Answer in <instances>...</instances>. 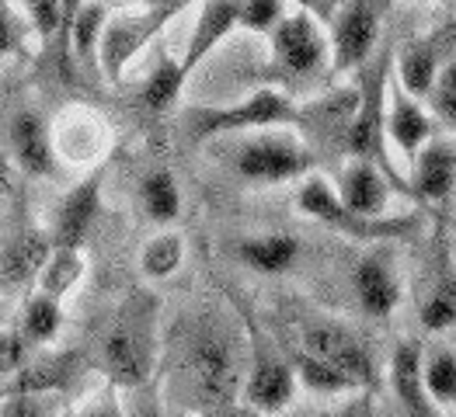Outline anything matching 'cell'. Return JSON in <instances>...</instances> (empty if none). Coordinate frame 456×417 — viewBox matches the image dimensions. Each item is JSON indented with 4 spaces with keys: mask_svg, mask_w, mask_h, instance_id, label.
Wrapping results in <instances>:
<instances>
[{
    "mask_svg": "<svg viewBox=\"0 0 456 417\" xmlns=\"http://www.w3.org/2000/svg\"><path fill=\"white\" fill-rule=\"evenodd\" d=\"M178 382L199 414L237 404V393H240L237 341L216 324L199 327L185 344V355L178 365Z\"/></svg>",
    "mask_w": 456,
    "mask_h": 417,
    "instance_id": "6da1fadb",
    "label": "cell"
},
{
    "mask_svg": "<svg viewBox=\"0 0 456 417\" xmlns=\"http://www.w3.org/2000/svg\"><path fill=\"white\" fill-rule=\"evenodd\" d=\"M157 300L147 293L129 296L118 306L102 344V362L115 389H136L153 380L157 358Z\"/></svg>",
    "mask_w": 456,
    "mask_h": 417,
    "instance_id": "7a4b0ae2",
    "label": "cell"
},
{
    "mask_svg": "<svg viewBox=\"0 0 456 417\" xmlns=\"http://www.w3.org/2000/svg\"><path fill=\"white\" fill-rule=\"evenodd\" d=\"M304 112L275 87H258L244 101L227 105V108H189L185 112V129L191 143H209V140H230L248 129H272V125H289L300 122Z\"/></svg>",
    "mask_w": 456,
    "mask_h": 417,
    "instance_id": "3957f363",
    "label": "cell"
},
{
    "mask_svg": "<svg viewBox=\"0 0 456 417\" xmlns=\"http://www.w3.org/2000/svg\"><path fill=\"white\" fill-rule=\"evenodd\" d=\"M387 76H390V56H383L380 67L362 74V84L355 91L359 94L355 112L345 125V150L352 153V160H366V164L380 167L387 181H397V171L387 153Z\"/></svg>",
    "mask_w": 456,
    "mask_h": 417,
    "instance_id": "277c9868",
    "label": "cell"
},
{
    "mask_svg": "<svg viewBox=\"0 0 456 417\" xmlns=\"http://www.w3.org/2000/svg\"><path fill=\"white\" fill-rule=\"evenodd\" d=\"M230 171L240 174L244 181L255 185H282V181H300L314 171V153L306 150L304 140L293 132H258L240 140L230 153Z\"/></svg>",
    "mask_w": 456,
    "mask_h": 417,
    "instance_id": "5b68a950",
    "label": "cell"
},
{
    "mask_svg": "<svg viewBox=\"0 0 456 417\" xmlns=\"http://www.w3.org/2000/svg\"><path fill=\"white\" fill-rule=\"evenodd\" d=\"M268 38H272V76L275 80L304 84V80L321 74L324 63H328L331 45L324 38V28L314 14H306L304 7L286 14Z\"/></svg>",
    "mask_w": 456,
    "mask_h": 417,
    "instance_id": "8992f818",
    "label": "cell"
},
{
    "mask_svg": "<svg viewBox=\"0 0 456 417\" xmlns=\"http://www.w3.org/2000/svg\"><path fill=\"white\" fill-rule=\"evenodd\" d=\"M185 4H151L136 14H109L105 21V32H102V42H98V67L105 70V76L118 84L122 80V70L126 63H133V56L151 42L153 36H160V28L182 14Z\"/></svg>",
    "mask_w": 456,
    "mask_h": 417,
    "instance_id": "52a82bcc",
    "label": "cell"
},
{
    "mask_svg": "<svg viewBox=\"0 0 456 417\" xmlns=\"http://www.w3.org/2000/svg\"><path fill=\"white\" fill-rule=\"evenodd\" d=\"M300 351L314 355V358L324 362L328 369H335V373L345 376L355 389L373 382V358H370V348L359 341L345 324L331 320V317L310 320V324L300 327Z\"/></svg>",
    "mask_w": 456,
    "mask_h": 417,
    "instance_id": "ba28073f",
    "label": "cell"
},
{
    "mask_svg": "<svg viewBox=\"0 0 456 417\" xmlns=\"http://www.w3.org/2000/svg\"><path fill=\"white\" fill-rule=\"evenodd\" d=\"M244 327H248V341H251V369H248V382H244V400L262 417L279 414L297 393L293 365L282 362V355L272 348V341H265V334L258 331L255 320H244Z\"/></svg>",
    "mask_w": 456,
    "mask_h": 417,
    "instance_id": "9c48e42d",
    "label": "cell"
},
{
    "mask_svg": "<svg viewBox=\"0 0 456 417\" xmlns=\"http://www.w3.org/2000/svg\"><path fill=\"white\" fill-rule=\"evenodd\" d=\"M380 18L383 4H373V0L338 4L331 18V38H328L335 74H352L373 56L377 38H380Z\"/></svg>",
    "mask_w": 456,
    "mask_h": 417,
    "instance_id": "30bf717a",
    "label": "cell"
},
{
    "mask_svg": "<svg viewBox=\"0 0 456 417\" xmlns=\"http://www.w3.org/2000/svg\"><path fill=\"white\" fill-rule=\"evenodd\" d=\"M453 45H456V28H450V25L404 42L401 45V56H397V87L404 94H411L415 101L428 98L436 76L443 74V67L456 56Z\"/></svg>",
    "mask_w": 456,
    "mask_h": 417,
    "instance_id": "8fae6325",
    "label": "cell"
},
{
    "mask_svg": "<svg viewBox=\"0 0 456 417\" xmlns=\"http://www.w3.org/2000/svg\"><path fill=\"white\" fill-rule=\"evenodd\" d=\"M102 188H105V167H94L80 185L63 195L56 220H53V247H77L98 223L102 213Z\"/></svg>",
    "mask_w": 456,
    "mask_h": 417,
    "instance_id": "7c38bea8",
    "label": "cell"
},
{
    "mask_svg": "<svg viewBox=\"0 0 456 417\" xmlns=\"http://www.w3.org/2000/svg\"><path fill=\"white\" fill-rule=\"evenodd\" d=\"M7 147L14 164L32 178H53L56 174V147L49 122L36 108H18L7 122Z\"/></svg>",
    "mask_w": 456,
    "mask_h": 417,
    "instance_id": "4fadbf2b",
    "label": "cell"
},
{
    "mask_svg": "<svg viewBox=\"0 0 456 417\" xmlns=\"http://www.w3.org/2000/svg\"><path fill=\"white\" fill-rule=\"evenodd\" d=\"M297 202H300V209H304L310 220L328 223V227H335V229H345V233H352V237H387V233H394V229L404 227V223H373V220H355V216L342 205V198H338L335 185H331V181H324V178H317V174L304 178Z\"/></svg>",
    "mask_w": 456,
    "mask_h": 417,
    "instance_id": "5bb4252c",
    "label": "cell"
},
{
    "mask_svg": "<svg viewBox=\"0 0 456 417\" xmlns=\"http://www.w3.org/2000/svg\"><path fill=\"white\" fill-rule=\"evenodd\" d=\"M338 198L355 220H373L387 213L390 202V185L380 167L366 164V160H348L345 171L338 174Z\"/></svg>",
    "mask_w": 456,
    "mask_h": 417,
    "instance_id": "9a60e30c",
    "label": "cell"
},
{
    "mask_svg": "<svg viewBox=\"0 0 456 417\" xmlns=\"http://www.w3.org/2000/svg\"><path fill=\"white\" fill-rule=\"evenodd\" d=\"M355 296H359V306L370 313V317H390L394 306L401 300V285H397V271H394V261L387 251H370L359 258L355 265Z\"/></svg>",
    "mask_w": 456,
    "mask_h": 417,
    "instance_id": "2e32d148",
    "label": "cell"
},
{
    "mask_svg": "<svg viewBox=\"0 0 456 417\" xmlns=\"http://www.w3.org/2000/svg\"><path fill=\"white\" fill-rule=\"evenodd\" d=\"M387 140L415 160L421 147L432 140V118L411 94H404L397 84H387Z\"/></svg>",
    "mask_w": 456,
    "mask_h": 417,
    "instance_id": "e0dca14e",
    "label": "cell"
},
{
    "mask_svg": "<svg viewBox=\"0 0 456 417\" xmlns=\"http://www.w3.org/2000/svg\"><path fill=\"white\" fill-rule=\"evenodd\" d=\"M456 188V143L428 140L411 160V191L425 202H446Z\"/></svg>",
    "mask_w": 456,
    "mask_h": 417,
    "instance_id": "ac0fdd59",
    "label": "cell"
},
{
    "mask_svg": "<svg viewBox=\"0 0 456 417\" xmlns=\"http://www.w3.org/2000/svg\"><path fill=\"white\" fill-rule=\"evenodd\" d=\"M390 386H394V397L401 400L404 417H443L421 380V344H397L390 358Z\"/></svg>",
    "mask_w": 456,
    "mask_h": 417,
    "instance_id": "d6986e66",
    "label": "cell"
},
{
    "mask_svg": "<svg viewBox=\"0 0 456 417\" xmlns=\"http://www.w3.org/2000/svg\"><path fill=\"white\" fill-rule=\"evenodd\" d=\"M233 28H237V4H233V0H209V4H202V7H199V21H195V28H191L189 49H185V56H182L185 76H189Z\"/></svg>",
    "mask_w": 456,
    "mask_h": 417,
    "instance_id": "ffe728a7",
    "label": "cell"
},
{
    "mask_svg": "<svg viewBox=\"0 0 456 417\" xmlns=\"http://www.w3.org/2000/svg\"><path fill=\"white\" fill-rule=\"evenodd\" d=\"M53 251V237L28 229L21 237H14L4 251H0V285H28L36 282L45 258Z\"/></svg>",
    "mask_w": 456,
    "mask_h": 417,
    "instance_id": "44dd1931",
    "label": "cell"
},
{
    "mask_svg": "<svg viewBox=\"0 0 456 417\" xmlns=\"http://www.w3.org/2000/svg\"><path fill=\"white\" fill-rule=\"evenodd\" d=\"M233 254L262 275H282L300 258V240L289 233H258L233 247Z\"/></svg>",
    "mask_w": 456,
    "mask_h": 417,
    "instance_id": "7402d4cb",
    "label": "cell"
},
{
    "mask_svg": "<svg viewBox=\"0 0 456 417\" xmlns=\"http://www.w3.org/2000/svg\"><path fill=\"white\" fill-rule=\"evenodd\" d=\"M77 369H80V355H49L36 365H25L7 393H53L56 397V389L74 380Z\"/></svg>",
    "mask_w": 456,
    "mask_h": 417,
    "instance_id": "603a6c76",
    "label": "cell"
},
{
    "mask_svg": "<svg viewBox=\"0 0 456 417\" xmlns=\"http://www.w3.org/2000/svg\"><path fill=\"white\" fill-rule=\"evenodd\" d=\"M185 70H182V60H171L167 52H160V60H157V67L151 70V76L143 80V87H140V101H143V108H151V112H167V108H175V101H178V94H182V87H185Z\"/></svg>",
    "mask_w": 456,
    "mask_h": 417,
    "instance_id": "cb8c5ba5",
    "label": "cell"
},
{
    "mask_svg": "<svg viewBox=\"0 0 456 417\" xmlns=\"http://www.w3.org/2000/svg\"><path fill=\"white\" fill-rule=\"evenodd\" d=\"M80 275H84V254L77 247H53L42 271H38L36 285L42 296H49V300L60 303L77 282H80Z\"/></svg>",
    "mask_w": 456,
    "mask_h": 417,
    "instance_id": "d4e9b609",
    "label": "cell"
},
{
    "mask_svg": "<svg viewBox=\"0 0 456 417\" xmlns=\"http://www.w3.org/2000/svg\"><path fill=\"white\" fill-rule=\"evenodd\" d=\"M109 21L105 4H77V14L70 21V49L84 67H98V42Z\"/></svg>",
    "mask_w": 456,
    "mask_h": 417,
    "instance_id": "484cf974",
    "label": "cell"
},
{
    "mask_svg": "<svg viewBox=\"0 0 456 417\" xmlns=\"http://www.w3.org/2000/svg\"><path fill=\"white\" fill-rule=\"evenodd\" d=\"M421 380L436 407H453L456 404V351L453 348H436L421 355Z\"/></svg>",
    "mask_w": 456,
    "mask_h": 417,
    "instance_id": "4316f807",
    "label": "cell"
},
{
    "mask_svg": "<svg viewBox=\"0 0 456 417\" xmlns=\"http://www.w3.org/2000/svg\"><path fill=\"white\" fill-rule=\"evenodd\" d=\"M140 202L153 223H175L182 213V191L167 171H151L140 185Z\"/></svg>",
    "mask_w": 456,
    "mask_h": 417,
    "instance_id": "83f0119b",
    "label": "cell"
},
{
    "mask_svg": "<svg viewBox=\"0 0 456 417\" xmlns=\"http://www.w3.org/2000/svg\"><path fill=\"white\" fill-rule=\"evenodd\" d=\"M60 324H63V309L56 300L36 293L25 309H21V327L18 334L25 338V344H49L56 334H60Z\"/></svg>",
    "mask_w": 456,
    "mask_h": 417,
    "instance_id": "f1b7e54d",
    "label": "cell"
},
{
    "mask_svg": "<svg viewBox=\"0 0 456 417\" xmlns=\"http://www.w3.org/2000/svg\"><path fill=\"white\" fill-rule=\"evenodd\" d=\"M185 261V240H182V233H157L151 237L147 244H143V251H140V271L147 275V278H167V275H175L178 268Z\"/></svg>",
    "mask_w": 456,
    "mask_h": 417,
    "instance_id": "f546056e",
    "label": "cell"
},
{
    "mask_svg": "<svg viewBox=\"0 0 456 417\" xmlns=\"http://www.w3.org/2000/svg\"><path fill=\"white\" fill-rule=\"evenodd\" d=\"M293 376L304 382L306 389H314V393H345V389H355L352 382L338 376L335 369H328L324 362H317L314 355H306V351H293Z\"/></svg>",
    "mask_w": 456,
    "mask_h": 417,
    "instance_id": "4dcf8cb0",
    "label": "cell"
},
{
    "mask_svg": "<svg viewBox=\"0 0 456 417\" xmlns=\"http://www.w3.org/2000/svg\"><path fill=\"white\" fill-rule=\"evenodd\" d=\"M32 25L42 38H53V36H67L70 32V21L77 14V0L70 4H60V0H36V4H25Z\"/></svg>",
    "mask_w": 456,
    "mask_h": 417,
    "instance_id": "1f68e13d",
    "label": "cell"
},
{
    "mask_svg": "<svg viewBox=\"0 0 456 417\" xmlns=\"http://www.w3.org/2000/svg\"><path fill=\"white\" fill-rule=\"evenodd\" d=\"M421 324L425 331H450L456 327V278H443L432 296L421 306Z\"/></svg>",
    "mask_w": 456,
    "mask_h": 417,
    "instance_id": "d6a6232c",
    "label": "cell"
},
{
    "mask_svg": "<svg viewBox=\"0 0 456 417\" xmlns=\"http://www.w3.org/2000/svg\"><path fill=\"white\" fill-rule=\"evenodd\" d=\"M282 18H286V4L279 0H237V28L272 36Z\"/></svg>",
    "mask_w": 456,
    "mask_h": 417,
    "instance_id": "836d02e7",
    "label": "cell"
},
{
    "mask_svg": "<svg viewBox=\"0 0 456 417\" xmlns=\"http://www.w3.org/2000/svg\"><path fill=\"white\" fill-rule=\"evenodd\" d=\"M425 101H428L432 115L456 136V56L443 67V74L436 76V84H432Z\"/></svg>",
    "mask_w": 456,
    "mask_h": 417,
    "instance_id": "e575fe53",
    "label": "cell"
},
{
    "mask_svg": "<svg viewBox=\"0 0 456 417\" xmlns=\"http://www.w3.org/2000/svg\"><path fill=\"white\" fill-rule=\"evenodd\" d=\"M0 417H60L53 393H4Z\"/></svg>",
    "mask_w": 456,
    "mask_h": 417,
    "instance_id": "d590c367",
    "label": "cell"
},
{
    "mask_svg": "<svg viewBox=\"0 0 456 417\" xmlns=\"http://www.w3.org/2000/svg\"><path fill=\"white\" fill-rule=\"evenodd\" d=\"M28 362V344L18 331H0V380L18 376Z\"/></svg>",
    "mask_w": 456,
    "mask_h": 417,
    "instance_id": "8d00e7d4",
    "label": "cell"
},
{
    "mask_svg": "<svg viewBox=\"0 0 456 417\" xmlns=\"http://www.w3.org/2000/svg\"><path fill=\"white\" fill-rule=\"evenodd\" d=\"M122 393H126V400H122V414L126 417H164L153 382H143L136 389H122Z\"/></svg>",
    "mask_w": 456,
    "mask_h": 417,
    "instance_id": "74e56055",
    "label": "cell"
},
{
    "mask_svg": "<svg viewBox=\"0 0 456 417\" xmlns=\"http://www.w3.org/2000/svg\"><path fill=\"white\" fill-rule=\"evenodd\" d=\"M80 417H126L122 414V400H118V389H115L112 382L91 400V407L84 411Z\"/></svg>",
    "mask_w": 456,
    "mask_h": 417,
    "instance_id": "f35d334b",
    "label": "cell"
},
{
    "mask_svg": "<svg viewBox=\"0 0 456 417\" xmlns=\"http://www.w3.org/2000/svg\"><path fill=\"white\" fill-rule=\"evenodd\" d=\"M14 49H21V28H18V21H14L11 7H7V4H0V60H4V56H11Z\"/></svg>",
    "mask_w": 456,
    "mask_h": 417,
    "instance_id": "ab89813d",
    "label": "cell"
},
{
    "mask_svg": "<svg viewBox=\"0 0 456 417\" xmlns=\"http://www.w3.org/2000/svg\"><path fill=\"white\" fill-rule=\"evenodd\" d=\"M199 417H262L258 411H251L248 404H230V407H220V411H209V414Z\"/></svg>",
    "mask_w": 456,
    "mask_h": 417,
    "instance_id": "60d3db41",
    "label": "cell"
},
{
    "mask_svg": "<svg viewBox=\"0 0 456 417\" xmlns=\"http://www.w3.org/2000/svg\"><path fill=\"white\" fill-rule=\"evenodd\" d=\"M7 320V306H4V300H0V324Z\"/></svg>",
    "mask_w": 456,
    "mask_h": 417,
    "instance_id": "b9f144b4",
    "label": "cell"
},
{
    "mask_svg": "<svg viewBox=\"0 0 456 417\" xmlns=\"http://www.w3.org/2000/svg\"><path fill=\"white\" fill-rule=\"evenodd\" d=\"M60 417H74V414H70V411H63V414H60Z\"/></svg>",
    "mask_w": 456,
    "mask_h": 417,
    "instance_id": "7bdbcfd3",
    "label": "cell"
}]
</instances>
